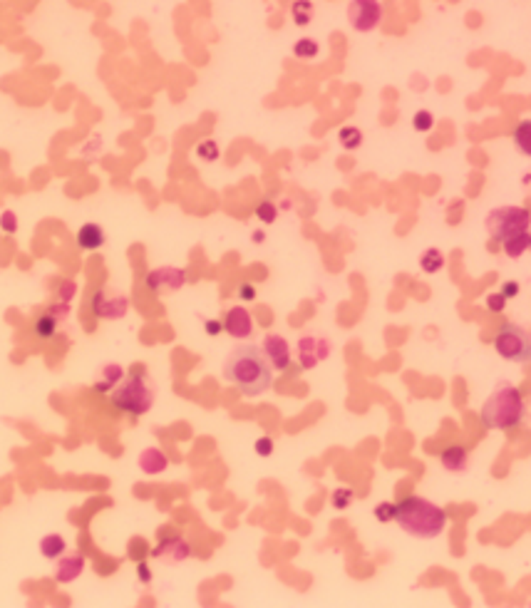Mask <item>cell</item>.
<instances>
[{"instance_id":"1","label":"cell","mask_w":531,"mask_h":608,"mask_svg":"<svg viewBox=\"0 0 531 608\" xmlns=\"http://www.w3.org/2000/svg\"><path fill=\"white\" fill-rule=\"evenodd\" d=\"M224 380L246 395L256 398L273 382V365L259 345H236L224 363Z\"/></svg>"},{"instance_id":"2","label":"cell","mask_w":531,"mask_h":608,"mask_svg":"<svg viewBox=\"0 0 531 608\" xmlns=\"http://www.w3.org/2000/svg\"><path fill=\"white\" fill-rule=\"evenodd\" d=\"M397 524L415 539H435L445 531L447 512L442 506L422 499V497H407L397 504Z\"/></svg>"},{"instance_id":"3","label":"cell","mask_w":531,"mask_h":608,"mask_svg":"<svg viewBox=\"0 0 531 608\" xmlns=\"http://www.w3.org/2000/svg\"><path fill=\"white\" fill-rule=\"evenodd\" d=\"M482 425L486 430H514L524 422L526 417V405L521 398L519 387L511 382H499L489 400L482 407Z\"/></svg>"},{"instance_id":"4","label":"cell","mask_w":531,"mask_h":608,"mask_svg":"<svg viewBox=\"0 0 531 608\" xmlns=\"http://www.w3.org/2000/svg\"><path fill=\"white\" fill-rule=\"evenodd\" d=\"M112 405L127 415H147L154 405V387L147 377V368H132L130 377L112 390Z\"/></svg>"},{"instance_id":"5","label":"cell","mask_w":531,"mask_h":608,"mask_svg":"<svg viewBox=\"0 0 531 608\" xmlns=\"http://www.w3.org/2000/svg\"><path fill=\"white\" fill-rule=\"evenodd\" d=\"M531 211L524 206H499L486 214V231L494 241H507L509 236L529 231Z\"/></svg>"},{"instance_id":"6","label":"cell","mask_w":531,"mask_h":608,"mask_svg":"<svg viewBox=\"0 0 531 608\" xmlns=\"http://www.w3.org/2000/svg\"><path fill=\"white\" fill-rule=\"evenodd\" d=\"M494 350L509 363H531V333L516 323H504L494 336Z\"/></svg>"},{"instance_id":"7","label":"cell","mask_w":531,"mask_h":608,"mask_svg":"<svg viewBox=\"0 0 531 608\" xmlns=\"http://www.w3.org/2000/svg\"><path fill=\"white\" fill-rule=\"evenodd\" d=\"M348 20H351L353 30L357 33H370L380 25L383 20V6L380 0H351L348 6Z\"/></svg>"},{"instance_id":"8","label":"cell","mask_w":531,"mask_h":608,"mask_svg":"<svg viewBox=\"0 0 531 608\" xmlns=\"http://www.w3.org/2000/svg\"><path fill=\"white\" fill-rule=\"evenodd\" d=\"M92 313H95L97 318H105V320H119L125 318L127 311H130V298L127 296H119V293H109V290L100 288L92 296Z\"/></svg>"},{"instance_id":"9","label":"cell","mask_w":531,"mask_h":608,"mask_svg":"<svg viewBox=\"0 0 531 608\" xmlns=\"http://www.w3.org/2000/svg\"><path fill=\"white\" fill-rule=\"evenodd\" d=\"M330 341L328 338H318V336H303L298 341V363L303 370H313L330 358Z\"/></svg>"},{"instance_id":"10","label":"cell","mask_w":531,"mask_h":608,"mask_svg":"<svg viewBox=\"0 0 531 608\" xmlns=\"http://www.w3.org/2000/svg\"><path fill=\"white\" fill-rule=\"evenodd\" d=\"M187 283V273L181 268H154V271L147 273V288L159 293V290H179L181 286Z\"/></svg>"},{"instance_id":"11","label":"cell","mask_w":531,"mask_h":608,"mask_svg":"<svg viewBox=\"0 0 531 608\" xmlns=\"http://www.w3.org/2000/svg\"><path fill=\"white\" fill-rule=\"evenodd\" d=\"M224 330H226L233 341H246V338H251L254 336V318H251V313L243 306L229 308L226 318H224Z\"/></svg>"},{"instance_id":"12","label":"cell","mask_w":531,"mask_h":608,"mask_svg":"<svg viewBox=\"0 0 531 608\" xmlns=\"http://www.w3.org/2000/svg\"><path fill=\"white\" fill-rule=\"evenodd\" d=\"M192 556V546H189L187 539L181 536H171V539H164L162 544L152 552V559H159L164 563H181Z\"/></svg>"},{"instance_id":"13","label":"cell","mask_w":531,"mask_h":608,"mask_svg":"<svg viewBox=\"0 0 531 608\" xmlns=\"http://www.w3.org/2000/svg\"><path fill=\"white\" fill-rule=\"evenodd\" d=\"M263 352H266V358L271 360L273 370H286L291 365V345L283 336H276V333L266 336Z\"/></svg>"},{"instance_id":"14","label":"cell","mask_w":531,"mask_h":608,"mask_svg":"<svg viewBox=\"0 0 531 608\" xmlns=\"http://www.w3.org/2000/svg\"><path fill=\"white\" fill-rule=\"evenodd\" d=\"M440 462L447 472L462 474V472H467V467H469V452L462 447V444H452V447H447L440 455Z\"/></svg>"},{"instance_id":"15","label":"cell","mask_w":531,"mask_h":608,"mask_svg":"<svg viewBox=\"0 0 531 608\" xmlns=\"http://www.w3.org/2000/svg\"><path fill=\"white\" fill-rule=\"evenodd\" d=\"M122 380H125V370H122V365L107 363V365H102V370L97 373L95 390L97 392H112Z\"/></svg>"},{"instance_id":"16","label":"cell","mask_w":531,"mask_h":608,"mask_svg":"<svg viewBox=\"0 0 531 608\" xmlns=\"http://www.w3.org/2000/svg\"><path fill=\"white\" fill-rule=\"evenodd\" d=\"M82 568H85V559L82 556H65V559H57L55 563V581H60V584H70V581H75L79 574H82Z\"/></svg>"},{"instance_id":"17","label":"cell","mask_w":531,"mask_h":608,"mask_svg":"<svg viewBox=\"0 0 531 608\" xmlns=\"http://www.w3.org/2000/svg\"><path fill=\"white\" fill-rule=\"evenodd\" d=\"M105 241H107V233H105V228H102L100 224H85V226L77 231V246L85 251L102 249Z\"/></svg>"},{"instance_id":"18","label":"cell","mask_w":531,"mask_h":608,"mask_svg":"<svg viewBox=\"0 0 531 608\" xmlns=\"http://www.w3.org/2000/svg\"><path fill=\"white\" fill-rule=\"evenodd\" d=\"M169 467V460L162 449L157 447H147L144 452L139 455V469L144 474H162Z\"/></svg>"},{"instance_id":"19","label":"cell","mask_w":531,"mask_h":608,"mask_svg":"<svg viewBox=\"0 0 531 608\" xmlns=\"http://www.w3.org/2000/svg\"><path fill=\"white\" fill-rule=\"evenodd\" d=\"M65 549H68V544H65V539L60 534H47L40 539V554L45 559H60L65 554Z\"/></svg>"},{"instance_id":"20","label":"cell","mask_w":531,"mask_h":608,"mask_svg":"<svg viewBox=\"0 0 531 608\" xmlns=\"http://www.w3.org/2000/svg\"><path fill=\"white\" fill-rule=\"evenodd\" d=\"M420 268H422L424 273H440L442 268H445V254H442L440 249H424L422 251V256H420Z\"/></svg>"},{"instance_id":"21","label":"cell","mask_w":531,"mask_h":608,"mask_svg":"<svg viewBox=\"0 0 531 608\" xmlns=\"http://www.w3.org/2000/svg\"><path fill=\"white\" fill-rule=\"evenodd\" d=\"M504 246V254L509 258H521L529 251V231L524 233H516V236H509L507 241H502Z\"/></svg>"},{"instance_id":"22","label":"cell","mask_w":531,"mask_h":608,"mask_svg":"<svg viewBox=\"0 0 531 608\" xmlns=\"http://www.w3.org/2000/svg\"><path fill=\"white\" fill-rule=\"evenodd\" d=\"M511 139H514V147L519 149L524 157H531V120L519 122V125L514 127Z\"/></svg>"},{"instance_id":"23","label":"cell","mask_w":531,"mask_h":608,"mask_svg":"<svg viewBox=\"0 0 531 608\" xmlns=\"http://www.w3.org/2000/svg\"><path fill=\"white\" fill-rule=\"evenodd\" d=\"M291 15H293V23L298 28H305V25H311L313 20V3L311 0H295L293 8H291Z\"/></svg>"},{"instance_id":"24","label":"cell","mask_w":531,"mask_h":608,"mask_svg":"<svg viewBox=\"0 0 531 608\" xmlns=\"http://www.w3.org/2000/svg\"><path fill=\"white\" fill-rule=\"evenodd\" d=\"M338 139H340V147L353 152V149H357L362 144V132L357 130V127H343V130L338 132Z\"/></svg>"},{"instance_id":"25","label":"cell","mask_w":531,"mask_h":608,"mask_svg":"<svg viewBox=\"0 0 531 608\" xmlns=\"http://www.w3.org/2000/svg\"><path fill=\"white\" fill-rule=\"evenodd\" d=\"M318 52H321V45L313 38H300L293 45V55L300 60H313V57H318Z\"/></svg>"},{"instance_id":"26","label":"cell","mask_w":531,"mask_h":608,"mask_svg":"<svg viewBox=\"0 0 531 608\" xmlns=\"http://www.w3.org/2000/svg\"><path fill=\"white\" fill-rule=\"evenodd\" d=\"M57 323H60V320H57L55 315H50V313L40 315V318L35 320V333H38V338H43V341L52 338V336H55V330H57Z\"/></svg>"},{"instance_id":"27","label":"cell","mask_w":531,"mask_h":608,"mask_svg":"<svg viewBox=\"0 0 531 608\" xmlns=\"http://www.w3.org/2000/svg\"><path fill=\"white\" fill-rule=\"evenodd\" d=\"M375 519H378L380 524L395 522V519H397V504H392V501H380V504L375 506Z\"/></svg>"},{"instance_id":"28","label":"cell","mask_w":531,"mask_h":608,"mask_svg":"<svg viewBox=\"0 0 531 608\" xmlns=\"http://www.w3.org/2000/svg\"><path fill=\"white\" fill-rule=\"evenodd\" d=\"M413 127L417 132H430L432 127H435V114H432L430 109H420L413 117Z\"/></svg>"},{"instance_id":"29","label":"cell","mask_w":531,"mask_h":608,"mask_svg":"<svg viewBox=\"0 0 531 608\" xmlns=\"http://www.w3.org/2000/svg\"><path fill=\"white\" fill-rule=\"evenodd\" d=\"M353 499H355V492H353L351 487H340L333 492V506L335 509H348V506L353 504Z\"/></svg>"},{"instance_id":"30","label":"cell","mask_w":531,"mask_h":608,"mask_svg":"<svg viewBox=\"0 0 531 608\" xmlns=\"http://www.w3.org/2000/svg\"><path fill=\"white\" fill-rule=\"evenodd\" d=\"M256 217H259V221H263V224H273L278 217L276 204H273V201H261V204L256 206Z\"/></svg>"},{"instance_id":"31","label":"cell","mask_w":531,"mask_h":608,"mask_svg":"<svg viewBox=\"0 0 531 608\" xmlns=\"http://www.w3.org/2000/svg\"><path fill=\"white\" fill-rule=\"evenodd\" d=\"M197 154L201 157V162H216L219 159V144L214 139H206L197 147Z\"/></svg>"},{"instance_id":"32","label":"cell","mask_w":531,"mask_h":608,"mask_svg":"<svg viewBox=\"0 0 531 608\" xmlns=\"http://www.w3.org/2000/svg\"><path fill=\"white\" fill-rule=\"evenodd\" d=\"M75 293H77V286H75V281H68L65 279L63 283L57 286V301H65L70 303L75 298Z\"/></svg>"},{"instance_id":"33","label":"cell","mask_w":531,"mask_h":608,"mask_svg":"<svg viewBox=\"0 0 531 608\" xmlns=\"http://www.w3.org/2000/svg\"><path fill=\"white\" fill-rule=\"evenodd\" d=\"M507 301H509V298L504 296L502 290H499V293H492V296H486V308H489L492 313H502L504 308H507Z\"/></svg>"},{"instance_id":"34","label":"cell","mask_w":531,"mask_h":608,"mask_svg":"<svg viewBox=\"0 0 531 608\" xmlns=\"http://www.w3.org/2000/svg\"><path fill=\"white\" fill-rule=\"evenodd\" d=\"M254 449H256V455L271 457L273 455V439L271 437H259V439H256V444H254Z\"/></svg>"},{"instance_id":"35","label":"cell","mask_w":531,"mask_h":608,"mask_svg":"<svg viewBox=\"0 0 531 608\" xmlns=\"http://www.w3.org/2000/svg\"><path fill=\"white\" fill-rule=\"evenodd\" d=\"M47 313H50V315H55L57 320H65L70 315V303H65V301L52 303V306L47 308Z\"/></svg>"},{"instance_id":"36","label":"cell","mask_w":531,"mask_h":608,"mask_svg":"<svg viewBox=\"0 0 531 608\" xmlns=\"http://www.w3.org/2000/svg\"><path fill=\"white\" fill-rule=\"evenodd\" d=\"M3 231L6 233H15L17 231V219L13 211H3Z\"/></svg>"},{"instance_id":"37","label":"cell","mask_w":531,"mask_h":608,"mask_svg":"<svg viewBox=\"0 0 531 608\" xmlns=\"http://www.w3.org/2000/svg\"><path fill=\"white\" fill-rule=\"evenodd\" d=\"M238 298H241V301H254L256 288L251 283H241V288H238Z\"/></svg>"},{"instance_id":"38","label":"cell","mask_w":531,"mask_h":608,"mask_svg":"<svg viewBox=\"0 0 531 608\" xmlns=\"http://www.w3.org/2000/svg\"><path fill=\"white\" fill-rule=\"evenodd\" d=\"M502 293L511 301L514 296H519V283H516V281H507V283L502 286Z\"/></svg>"},{"instance_id":"39","label":"cell","mask_w":531,"mask_h":608,"mask_svg":"<svg viewBox=\"0 0 531 608\" xmlns=\"http://www.w3.org/2000/svg\"><path fill=\"white\" fill-rule=\"evenodd\" d=\"M203 330H206V336H219L221 330H224V323H221V320H206Z\"/></svg>"},{"instance_id":"40","label":"cell","mask_w":531,"mask_h":608,"mask_svg":"<svg viewBox=\"0 0 531 608\" xmlns=\"http://www.w3.org/2000/svg\"><path fill=\"white\" fill-rule=\"evenodd\" d=\"M137 574H139L141 584H149V581H152V571H149L147 563H139V566H137Z\"/></svg>"},{"instance_id":"41","label":"cell","mask_w":531,"mask_h":608,"mask_svg":"<svg viewBox=\"0 0 531 608\" xmlns=\"http://www.w3.org/2000/svg\"><path fill=\"white\" fill-rule=\"evenodd\" d=\"M254 241H256V244H263L266 236H263V233H261V231H256V233H254Z\"/></svg>"},{"instance_id":"42","label":"cell","mask_w":531,"mask_h":608,"mask_svg":"<svg viewBox=\"0 0 531 608\" xmlns=\"http://www.w3.org/2000/svg\"><path fill=\"white\" fill-rule=\"evenodd\" d=\"M521 182H524V187H531V169L526 171V174H524V179H521Z\"/></svg>"},{"instance_id":"43","label":"cell","mask_w":531,"mask_h":608,"mask_svg":"<svg viewBox=\"0 0 531 608\" xmlns=\"http://www.w3.org/2000/svg\"><path fill=\"white\" fill-rule=\"evenodd\" d=\"M529 251H531V233H529Z\"/></svg>"}]
</instances>
